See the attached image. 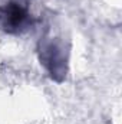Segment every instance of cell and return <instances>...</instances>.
Here are the masks:
<instances>
[{
	"label": "cell",
	"mask_w": 122,
	"mask_h": 124,
	"mask_svg": "<svg viewBox=\"0 0 122 124\" xmlns=\"http://www.w3.org/2000/svg\"><path fill=\"white\" fill-rule=\"evenodd\" d=\"M29 25L27 7L22 1H10L0 6V28L9 33H17Z\"/></svg>",
	"instance_id": "6da1fadb"
},
{
	"label": "cell",
	"mask_w": 122,
	"mask_h": 124,
	"mask_svg": "<svg viewBox=\"0 0 122 124\" xmlns=\"http://www.w3.org/2000/svg\"><path fill=\"white\" fill-rule=\"evenodd\" d=\"M40 61L47 68L50 75L56 79H62L66 72V62L63 55V48L53 40L47 39L40 43Z\"/></svg>",
	"instance_id": "7a4b0ae2"
}]
</instances>
